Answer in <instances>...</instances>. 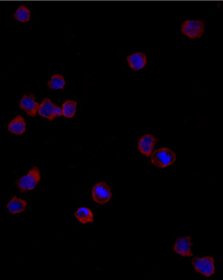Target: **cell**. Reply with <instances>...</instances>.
Instances as JSON below:
<instances>
[{
  "label": "cell",
  "mask_w": 223,
  "mask_h": 280,
  "mask_svg": "<svg viewBox=\"0 0 223 280\" xmlns=\"http://www.w3.org/2000/svg\"><path fill=\"white\" fill-rule=\"evenodd\" d=\"M151 162L158 168H166L170 166L176 161V155L168 148H162L154 151L150 155Z\"/></svg>",
  "instance_id": "obj_1"
},
{
  "label": "cell",
  "mask_w": 223,
  "mask_h": 280,
  "mask_svg": "<svg viewBox=\"0 0 223 280\" xmlns=\"http://www.w3.org/2000/svg\"><path fill=\"white\" fill-rule=\"evenodd\" d=\"M40 181V170L35 166L33 167L26 175L19 179L16 182V185L20 192H25L34 190Z\"/></svg>",
  "instance_id": "obj_2"
},
{
  "label": "cell",
  "mask_w": 223,
  "mask_h": 280,
  "mask_svg": "<svg viewBox=\"0 0 223 280\" xmlns=\"http://www.w3.org/2000/svg\"><path fill=\"white\" fill-rule=\"evenodd\" d=\"M205 23L201 20H186L181 24L182 34L191 39L201 38L205 33Z\"/></svg>",
  "instance_id": "obj_3"
},
{
  "label": "cell",
  "mask_w": 223,
  "mask_h": 280,
  "mask_svg": "<svg viewBox=\"0 0 223 280\" xmlns=\"http://www.w3.org/2000/svg\"><path fill=\"white\" fill-rule=\"evenodd\" d=\"M192 267L196 272L205 277H210L215 272V261L212 257L196 258L192 261Z\"/></svg>",
  "instance_id": "obj_4"
},
{
  "label": "cell",
  "mask_w": 223,
  "mask_h": 280,
  "mask_svg": "<svg viewBox=\"0 0 223 280\" xmlns=\"http://www.w3.org/2000/svg\"><path fill=\"white\" fill-rule=\"evenodd\" d=\"M92 196L94 201L98 204H107L112 199V191L106 183L101 182L95 184L92 189Z\"/></svg>",
  "instance_id": "obj_5"
},
{
  "label": "cell",
  "mask_w": 223,
  "mask_h": 280,
  "mask_svg": "<svg viewBox=\"0 0 223 280\" xmlns=\"http://www.w3.org/2000/svg\"><path fill=\"white\" fill-rule=\"evenodd\" d=\"M38 106L39 104L37 102L35 95L32 93L23 94L20 99V108L30 117H36L38 113Z\"/></svg>",
  "instance_id": "obj_6"
},
{
  "label": "cell",
  "mask_w": 223,
  "mask_h": 280,
  "mask_svg": "<svg viewBox=\"0 0 223 280\" xmlns=\"http://www.w3.org/2000/svg\"><path fill=\"white\" fill-rule=\"evenodd\" d=\"M192 240L189 236H182L177 239L174 244V251L178 255L189 258L193 256L192 252Z\"/></svg>",
  "instance_id": "obj_7"
},
{
  "label": "cell",
  "mask_w": 223,
  "mask_h": 280,
  "mask_svg": "<svg viewBox=\"0 0 223 280\" xmlns=\"http://www.w3.org/2000/svg\"><path fill=\"white\" fill-rule=\"evenodd\" d=\"M157 139L153 135L145 134L142 135L138 140V150L141 154L146 157H150L153 153L155 144H156Z\"/></svg>",
  "instance_id": "obj_8"
},
{
  "label": "cell",
  "mask_w": 223,
  "mask_h": 280,
  "mask_svg": "<svg viewBox=\"0 0 223 280\" xmlns=\"http://www.w3.org/2000/svg\"><path fill=\"white\" fill-rule=\"evenodd\" d=\"M127 64L134 71H140L147 65V56L141 52H134L127 56Z\"/></svg>",
  "instance_id": "obj_9"
},
{
  "label": "cell",
  "mask_w": 223,
  "mask_h": 280,
  "mask_svg": "<svg viewBox=\"0 0 223 280\" xmlns=\"http://www.w3.org/2000/svg\"><path fill=\"white\" fill-rule=\"evenodd\" d=\"M56 107L57 105H56L52 100L46 98L38 106V113L41 117H44L49 121H54L56 117Z\"/></svg>",
  "instance_id": "obj_10"
},
{
  "label": "cell",
  "mask_w": 223,
  "mask_h": 280,
  "mask_svg": "<svg viewBox=\"0 0 223 280\" xmlns=\"http://www.w3.org/2000/svg\"><path fill=\"white\" fill-rule=\"evenodd\" d=\"M9 132L16 135H21L26 131V122L22 116H16L9 122L7 126Z\"/></svg>",
  "instance_id": "obj_11"
},
{
  "label": "cell",
  "mask_w": 223,
  "mask_h": 280,
  "mask_svg": "<svg viewBox=\"0 0 223 280\" xmlns=\"http://www.w3.org/2000/svg\"><path fill=\"white\" fill-rule=\"evenodd\" d=\"M27 205L28 204L25 199L14 196L7 203V209L11 214H20L26 210Z\"/></svg>",
  "instance_id": "obj_12"
},
{
  "label": "cell",
  "mask_w": 223,
  "mask_h": 280,
  "mask_svg": "<svg viewBox=\"0 0 223 280\" xmlns=\"http://www.w3.org/2000/svg\"><path fill=\"white\" fill-rule=\"evenodd\" d=\"M75 217L82 224H89L94 222V214L89 208L81 207L75 213Z\"/></svg>",
  "instance_id": "obj_13"
},
{
  "label": "cell",
  "mask_w": 223,
  "mask_h": 280,
  "mask_svg": "<svg viewBox=\"0 0 223 280\" xmlns=\"http://www.w3.org/2000/svg\"><path fill=\"white\" fill-rule=\"evenodd\" d=\"M62 116L66 118H73L77 110V102L71 99H67L62 103Z\"/></svg>",
  "instance_id": "obj_14"
},
{
  "label": "cell",
  "mask_w": 223,
  "mask_h": 280,
  "mask_svg": "<svg viewBox=\"0 0 223 280\" xmlns=\"http://www.w3.org/2000/svg\"><path fill=\"white\" fill-rule=\"evenodd\" d=\"M47 86L52 90H63L66 87V80L63 75L61 74H56L51 78Z\"/></svg>",
  "instance_id": "obj_15"
},
{
  "label": "cell",
  "mask_w": 223,
  "mask_h": 280,
  "mask_svg": "<svg viewBox=\"0 0 223 280\" xmlns=\"http://www.w3.org/2000/svg\"><path fill=\"white\" fill-rule=\"evenodd\" d=\"M13 16L19 22L26 23L31 18V11L25 5H20L16 8Z\"/></svg>",
  "instance_id": "obj_16"
}]
</instances>
